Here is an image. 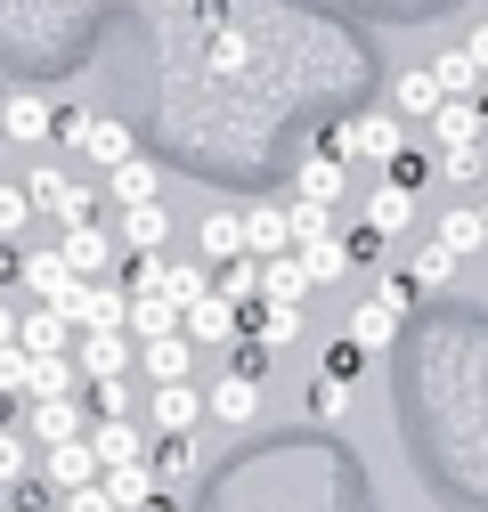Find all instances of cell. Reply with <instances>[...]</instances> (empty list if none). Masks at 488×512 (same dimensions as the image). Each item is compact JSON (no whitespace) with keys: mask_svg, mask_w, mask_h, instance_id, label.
Returning <instances> with one entry per match:
<instances>
[{"mask_svg":"<svg viewBox=\"0 0 488 512\" xmlns=\"http://www.w3.org/2000/svg\"><path fill=\"white\" fill-rule=\"evenodd\" d=\"M74 366H82V382H114V374H131V366H139L131 326H82V334H74Z\"/></svg>","mask_w":488,"mask_h":512,"instance_id":"1","label":"cell"},{"mask_svg":"<svg viewBox=\"0 0 488 512\" xmlns=\"http://www.w3.org/2000/svg\"><path fill=\"white\" fill-rule=\"evenodd\" d=\"M17 423H25V439H33V447H66V439H82V431H90V399H82V391H74V399H25V415H17Z\"/></svg>","mask_w":488,"mask_h":512,"instance_id":"2","label":"cell"},{"mask_svg":"<svg viewBox=\"0 0 488 512\" xmlns=\"http://www.w3.org/2000/svg\"><path fill=\"white\" fill-rule=\"evenodd\" d=\"M57 252H66V269H74V277H114V261H122L114 228H98V220H66Z\"/></svg>","mask_w":488,"mask_h":512,"instance_id":"3","label":"cell"},{"mask_svg":"<svg viewBox=\"0 0 488 512\" xmlns=\"http://www.w3.org/2000/svg\"><path fill=\"white\" fill-rule=\"evenodd\" d=\"M25 196H33V212H57V228L66 220H90V196L57 171V163H41V171H25Z\"/></svg>","mask_w":488,"mask_h":512,"instance_id":"4","label":"cell"},{"mask_svg":"<svg viewBox=\"0 0 488 512\" xmlns=\"http://www.w3.org/2000/svg\"><path fill=\"white\" fill-rule=\"evenodd\" d=\"M17 350H25V358H66V350H74V326H66V309L33 301V309L17 317Z\"/></svg>","mask_w":488,"mask_h":512,"instance_id":"5","label":"cell"},{"mask_svg":"<svg viewBox=\"0 0 488 512\" xmlns=\"http://www.w3.org/2000/svg\"><path fill=\"white\" fill-rule=\"evenodd\" d=\"M147 423L155 431H196L204 423V391L196 382H147Z\"/></svg>","mask_w":488,"mask_h":512,"instance_id":"6","label":"cell"},{"mask_svg":"<svg viewBox=\"0 0 488 512\" xmlns=\"http://www.w3.org/2000/svg\"><path fill=\"white\" fill-rule=\"evenodd\" d=\"M17 285H25L33 301H49V309H57V301H66L82 277L66 269V252H57V244H41V252H25V261H17Z\"/></svg>","mask_w":488,"mask_h":512,"instance_id":"7","label":"cell"},{"mask_svg":"<svg viewBox=\"0 0 488 512\" xmlns=\"http://www.w3.org/2000/svg\"><path fill=\"white\" fill-rule=\"evenodd\" d=\"M114 244L131 252V261H139V252H163V244H171V212H163V196H155V204H122Z\"/></svg>","mask_w":488,"mask_h":512,"instance_id":"8","label":"cell"},{"mask_svg":"<svg viewBox=\"0 0 488 512\" xmlns=\"http://www.w3.org/2000/svg\"><path fill=\"white\" fill-rule=\"evenodd\" d=\"M139 366H147V382H196V342L188 334H147L139 342Z\"/></svg>","mask_w":488,"mask_h":512,"instance_id":"9","label":"cell"},{"mask_svg":"<svg viewBox=\"0 0 488 512\" xmlns=\"http://www.w3.org/2000/svg\"><path fill=\"white\" fill-rule=\"evenodd\" d=\"M82 439H90L98 472H106V464H139V456H147V439H139V423H131V415H90V431H82Z\"/></svg>","mask_w":488,"mask_h":512,"instance_id":"10","label":"cell"},{"mask_svg":"<svg viewBox=\"0 0 488 512\" xmlns=\"http://www.w3.org/2000/svg\"><path fill=\"white\" fill-rule=\"evenodd\" d=\"M350 131H358V163H399L407 155V122L399 114H350Z\"/></svg>","mask_w":488,"mask_h":512,"instance_id":"11","label":"cell"},{"mask_svg":"<svg viewBox=\"0 0 488 512\" xmlns=\"http://www.w3.org/2000/svg\"><path fill=\"white\" fill-rule=\"evenodd\" d=\"M106 196H114V212H122V204H155V196H163V171H155V155H139V147H131V155H122V163L106 171Z\"/></svg>","mask_w":488,"mask_h":512,"instance_id":"12","label":"cell"},{"mask_svg":"<svg viewBox=\"0 0 488 512\" xmlns=\"http://www.w3.org/2000/svg\"><path fill=\"white\" fill-rule=\"evenodd\" d=\"M204 407H212V423H228V431H244L261 415V382L253 374H220L212 391H204Z\"/></svg>","mask_w":488,"mask_h":512,"instance_id":"13","label":"cell"},{"mask_svg":"<svg viewBox=\"0 0 488 512\" xmlns=\"http://www.w3.org/2000/svg\"><path fill=\"white\" fill-rule=\"evenodd\" d=\"M98 480V456H90V439H66V447H41V488H90Z\"/></svg>","mask_w":488,"mask_h":512,"instance_id":"14","label":"cell"},{"mask_svg":"<svg viewBox=\"0 0 488 512\" xmlns=\"http://www.w3.org/2000/svg\"><path fill=\"white\" fill-rule=\"evenodd\" d=\"M179 334L188 342H236V301L228 293H196L188 309H179Z\"/></svg>","mask_w":488,"mask_h":512,"instance_id":"15","label":"cell"},{"mask_svg":"<svg viewBox=\"0 0 488 512\" xmlns=\"http://www.w3.org/2000/svg\"><path fill=\"white\" fill-rule=\"evenodd\" d=\"M98 488H106V504H114V512H139V504L163 488V472H155L147 456H139V464H106V472H98Z\"/></svg>","mask_w":488,"mask_h":512,"instance_id":"16","label":"cell"},{"mask_svg":"<svg viewBox=\"0 0 488 512\" xmlns=\"http://www.w3.org/2000/svg\"><path fill=\"white\" fill-rule=\"evenodd\" d=\"M318 285H310V261H301V252H269V261H261V301H310Z\"/></svg>","mask_w":488,"mask_h":512,"instance_id":"17","label":"cell"},{"mask_svg":"<svg viewBox=\"0 0 488 512\" xmlns=\"http://www.w3.org/2000/svg\"><path fill=\"white\" fill-rule=\"evenodd\" d=\"M342 171H350V163H342V155H326V147H318V155H301L293 196H301V204H342Z\"/></svg>","mask_w":488,"mask_h":512,"instance_id":"18","label":"cell"},{"mask_svg":"<svg viewBox=\"0 0 488 512\" xmlns=\"http://www.w3.org/2000/svg\"><path fill=\"white\" fill-rule=\"evenodd\" d=\"M0 122H9V139H17V147H41V139H49V122H57V106H41L33 90H9V98H0Z\"/></svg>","mask_w":488,"mask_h":512,"instance_id":"19","label":"cell"},{"mask_svg":"<svg viewBox=\"0 0 488 512\" xmlns=\"http://www.w3.org/2000/svg\"><path fill=\"white\" fill-rule=\"evenodd\" d=\"M480 131H488L480 98H440V106H432V139H440V147H472Z\"/></svg>","mask_w":488,"mask_h":512,"instance_id":"20","label":"cell"},{"mask_svg":"<svg viewBox=\"0 0 488 512\" xmlns=\"http://www.w3.org/2000/svg\"><path fill=\"white\" fill-rule=\"evenodd\" d=\"M244 252H253V261H269V252H293V220H285V204H253V212H244Z\"/></svg>","mask_w":488,"mask_h":512,"instance_id":"21","label":"cell"},{"mask_svg":"<svg viewBox=\"0 0 488 512\" xmlns=\"http://www.w3.org/2000/svg\"><path fill=\"white\" fill-rule=\"evenodd\" d=\"M350 342H358L366 358H375V350H391V342H399V309H391V301H375V293H366V301L350 309Z\"/></svg>","mask_w":488,"mask_h":512,"instance_id":"22","label":"cell"},{"mask_svg":"<svg viewBox=\"0 0 488 512\" xmlns=\"http://www.w3.org/2000/svg\"><path fill=\"white\" fill-rule=\"evenodd\" d=\"M407 220H415V187L383 179L375 196H366V228H375V236H407Z\"/></svg>","mask_w":488,"mask_h":512,"instance_id":"23","label":"cell"},{"mask_svg":"<svg viewBox=\"0 0 488 512\" xmlns=\"http://www.w3.org/2000/svg\"><path fill=\"white\" fill-rule=\"evenodd\" d=\"M440 98H448V90H440V74H432V66H407V74L391 82V106H399L407 122H415V114L432 122V106H440Z\"/></svg>","mask_w":488,"mask_h":512,"instance_id":"24","label":"cell"},{"mask_svg":"<svg viewBox=\"0 0 488 512\" xmlns=\"http://www.w3.org/2000/svg\"><path fill=\"white\" fill-rule=\"evenodd\" d=\"M196 244H204V269H220V261H236V252H244V212H204V228H196Z\"/></svg>","mask_w":488,"mask_h":512,"instance_id":"25","label":"cell"},{"mask_svg":"<svg viewBox=\"0 0 488 512\" xmlns=\"http://www.w3.org/2000/svg\"><path fill=\"white\" fill-rule=\"evenodd\" d=\"M440 244L456 252V261H472V252H488V204H464L440 220Z\"/></svg>","mask_w":488,"mask_h":512,"instance_id":"26","label":"cell"},{"mask_svg":"<svg viewBox=\"0 0 488 512\" xmlns=\"http://www.w3.org/2000/svg\"><path fill=\"white\" fill-rule=\"evenodd\" d=\"M301 261H310V285H342V269H350V244H342V228H326V236H310V244H293Z\"/></svg>","mask_w":488,"mask_h":512,"instance_id":"27","label":"cell"},{"mask_svg":"<svg viewBox=\"0 0 488 512\" xmlns=\"http://www.w3.org/2000/svg\"><path fill=\"white\" fill-rule=\"evenodd\" d=\"M122 326H131V342L171 334V326H179V301H163V293H131V317H122Z\"/></svg>","mask_w":488,"mask_h":512,"instance_id":"28","label":"cell"},{"mask_svg":"<svg viewBox=\"0 0 488 512\" xmlns=\"http://www.w3.org/2000/svg\"><path fill=\"white\" fill-rule=\"evenodd\" d=\"M82 139H90V155H98L106 171H114L122 155H131V147H139V139H131V122H106V114H90V131H82Z\"/></svg>","mask_w":488,"mask_h":512,"instance_id":"29","label":"cell"},{"mask_svg":"<svg viewBox=\"0 0 488 512\" xmlns=\"http://www.w3.org/2000/svg\"><path fill=\"white\" fill-rule=\"evenodd\" d=\"M212 293H228V301H253V293H261V261H253V252L220 261V269H212Z\"/></svg>","mask_w":488,"mask_h":512,"instance_id":"30","label":"cell"},{"mask_svg":"<svg viewBox=\"0 0 488 512\" xmlns=\"http://www.w3.org/2000/svg\"><path fill=\"white\" fill-rule=\"evenodd\" d=\"M432 74H440L448 98H480V66H472L464 49H440V57H432Z\"/></svg>","mask_w":488,"mask_h":512,"instance_id":"31","label":"cell"},{"mask_svg":"<svg viewBox=\"0 0 488 512\" xmlns=\"http://www.w3.org/2000/svg\"><path fill=\"white\" fill-rule=\"evenodd\" d=\"M407 277H415L423 293H432V285H448V277H456V252H448V244L432 236V244H423V252H415V261H407Z\"/></svg>","mask_w":488,"mask_h":512,"instance_id":"32","label":"cell"},{"mask_svg":"<svg viewBox=\"0 0 488 512\" xmlns=\"http://www.w3.org/2000/svg\"><path fill=\"white\" fill-rule=\"evenodd\" d=\"M33 220V196H25V179H0V244H17Z\"/></svg>","mask_w":488,"mask_h":512,"instance_id":"33","label":"cell"},{"mask_svg":"<svg viewBox=\"0 0 488 512\" xmlns=\"http://www.w3.org/2000/svg\"><path fill=\"white\" fill-rule=\"evenodd\" d=\"M155 472H163V480L196 472V439H188V431H163V447H155Z\"/></svg>","mask_w":488,"mask_h":512,"instance_id":"34","label":"cell"},{"mask_svg":"<svg viewBox=\"0 0 488 512\" xmlns=\"http://www.w3.org/2000/svg\"><path fill=\"white\" fill-rule=\"evenodd\" d=\"M440 179H448V187H472V179H488V171H480V139H472V147H440Z\"/></svg>","mask_w":488,"mask_h":512,"instance_id":"35","label":"cell"},{"mask_svg":"<svg viewBox=\"0 0 488 512\" xmlns=\"http://www.w3.org/2000/svg\"><path fill=\"white\" fill-rule=\"evenodd\" d=\"M82 399H90V415H131V382H82Z\"/></svg>","mask_w":488,"mask_h":512,"instance_id":"36","label":"cell"},{"mask_svg":"<svg viewBox=\"0 0 488 512\" xmlns=\"http://www.w3.org/2000/svg\"><path fill=\"white\" fill-rule=\"evenodd\" d=\"M25 374H33V358L17 342H0V399H25Z\"/></svg>","mask_w":488,"mask_h":512,"instance_id":"37","label":"cell"},{"mask_svg":"<svg viewBox=\"0 0 488 512\" xmlns=\"http://www.w3.org/2000/svg\"><path fill=\"white\" fill-rule=\"evenodd\" d=\"M310 407H318V415H342V407H350V382L318 374V382H310Z\"/></svg>","mask_w":488,"mask_h":512,"instance_id":"38","label":"cell"},{"mask_svg":"<svg viewBox=\"0 0 488 512\" xmlns=\"http://www.w3.org/2000/svg\"><path fill=\"white\" fill-rule=\"evenodd\" d=\"M375 301H391V309L407 317V309L423 301V285H415V277H383V285H375Z\"/></svg>","mask_w":488,"mask_h":512,"instance_id":"39","label":"cell"},{"mask_svg":"<svg viewBox=\"0 0 488 512\" xmlns=\"http://www.w3.org/2000/svg\"><path fill=\"white\" fill-rule=\"evenodd\" d=\"M358 366H366V350H358V342H350V334H342V342H334V350H326V374H334V382H350V374H358Z\"/></svg>","mask_w":488,"mask_h":512,"instance_id":"40","label":"cell"},{"mask_svg":"<svg viewBox=\"0 0 488 512\" xmlns=\"http://www.w3.org/2000/svg\"><path fill=\"white\" fill-rule=\"evenodd\" d=\"M464 57L480 66V82H488V25H472V41H464Z\"/></svg>","mask_w":488,"mask_h":512,"instance_id":"41","label":"cell"},{"mask_svg":"<svg viewBox=\"0 0 488 512\" xmlns=\"http://www.w3.org/2000/svg\"><path fill=\"white\" fill-rule=\"evenodd\" d=\"M0 342H17V301L0 293Z\"/></svg>","mask_w":488,"mask_h":512,"instance_id":"42","label":"cell"},{"mask_svg":"<svg viewBox=\"0 0 488 512\" xmlns=\"http://www.w3.org/2000/svg\"><path fill=\"white\" fill-rule=\"evenodd\" d=\"M139 512H179V504H171V496H163V488H155V496H147V504H139Z\"/></svg>","mask_w":488,"mask_h":512,"instance_id":"43","label":"cell"},{"mask_svg":"<svg viewBox=\"0 0 488 512\" xmlns=\"http://www.w3.org/2000/svg\"><path fill=\"white\" fill-rule=\"evenodd\" d=\"M480 171H488V131H480Z\"/></svg>","mask_w":488,"mask_h":512,"instance_id":"44","label":"cell"},{"mask_svg":"<svg viewBox=\"0 0 488 512\" xmlns=\"http://www.w3.org/2000/svg\"><path fill=\"white\" fill-rule=\"evenodd\" d=\"M0 139H9V122H0Z\"/></svg>","mask_w":488,"mask_h":512,"instance_id":"45","label":"cell"},{"mask_svg":"<svg viewBox=\"0 0 488 512\" xmlns=\"http://www.w3.org/2000/svg\"><path fill=\"white\" fill-rule=\"evenodd\" d=\"M0 98H9V82H0Z\"/></svg>","mask_w":488,"mask_h":512,"instance_id":"46","label":"cell"}]
</instances>
